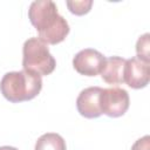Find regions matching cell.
Segmentation results:
<instances>
[{"label":"cell","instance_id":"obj_10","mask_svg":"<svg viewBox=\"0 0 150 150\" xmlns=\"http://www.w3.org/2000/svg\"><path fill=\"white\" fill-rule=\"evenodd\" d=\"M67 7L70 11V13L75 15H84L87 14L91 6L93 1L91 0H75V1H67Z\"/></svg>","mask_w":150,"mask_h":150},{"label":"cell","instance_id":"obj_13","mask_svg":"<svg viewBox=\"0 0 150 150\" xmlns=\"http://www.w3.org/2000/svg\"><path fill=\"white\" fill-rule=\"evenodd\" d=\"M0 150H18V149H16V148H14V146L4 145V146H0Z\"/></svg>","mask_w":150,"mask_h":150},{"label":"cell","instance_id":"obj_5","mask_svg":"<svg viewBox=\"0 0 150 150\" xmlns=\"http://www.w3.org/2000/svg\"><path fill=\"white\" fill-rule=\"evenodd\" d=\"M150 80V62L134 56L125 60L123 70V81L134 89H141L148 86Z\"/></svg>","mask_w":150,"mask_h":150},{"label":"cell","instance_id":"obj_9","mask_svg":"<svg viewBox=\"0 0 150 150\" xmlns=\"http://www.w3.org/2000/svg\"><path fill=\"white\" fill-rule=\"evenodd\" d=\"M66 141L56 132H47L40 136L34 150H66Z\"/></svg>","mask_w":150,"mask_h":150},{"label":"cell","instance_id":"obj_12","mask_svg":"<svg viewBox=\"0 0 150 150\" xmlns=\"http://www.w3.org/2000/svg\"><path fill=\"white\" fill-rule=\"evenodd\" d=\"M149 149H150V137L148 135L137 139L131 146V150H149Z\"/></svg>","mask_w":150,"mask_h":150},{"label":"cell","instance_id":"obj_6","mask_svg":"<svg viewBox=\"0 0 150 150\" xmlns=\"http://www.w3.org/2000/svg\"><path fill=\"white\" fill-rule=\"evenodd\" d=\"M104 59V55L98 50L93 48H84L74 56L73 67L81 75L96 76L102 70Z\"/></svg>","mask_w":150,"mask_h":150},{"label":"cell","instance_id":"obj_3","mask_svg":"<svg viewBox=\"0 0 150 150\" xmlns=\"http://www.w3.org/2000/svg\"><path fill=\"white\" fill-rule=\"evenodd\" d=\"M56 61L50 54L48 45L36 36L25 41L22 47V68L23 70L35 73L40 76H47L54 71Z\"/></svg>","mask_w":150,"mask_h":150},{"label":"cell","instance_id":"obj_11","mask_svg":"<svg viewBox=\"0 0 150 150\" xmlns=\"http://www.w3.org/2000/svg\"><path fill=\"white\" fill-rule=\"evenodd\" d=\"M149 33H145L144 35L139 36L136 43V52L137 57L142 59L144 61L150 62V48H149Z\"/></svg>","mask_w":150,"mask_h":150},{"label":"cell","instance_id":"obj_4","mask_svg":"<svg viewBox=\"0 0 150 150\" xmlns=\"http://www.w3.org/2000/svg\"><path fill=\"white\" fill-rule=\"evenodd\" d=\"M130 104L129 94L125 89L112 87L104 88L100 95V107L102 114L109 117L123 116Z\"/></svg>","mask_w":150,"mask_h":150},{"label":"cell","instance_id":"obj_1","mask_svg":"<svg viewBox=\"0 0 150 150\" xmlns=\"http://www.w3.org/2000/svg\"><path fill=\"white\" fill-rule=\"evenodd\" d=\"M30 23L39 33V39L47 45L62 42L69 33L67 20L59 14L57 7L52 0L33 1L28 9Z\"/></svg>","mask_w":150,"mask_h":150},{"label":"cell","instance_id":"obj_7","mask_svg":"<svg viewBox=\"0 0 150 150\" xmlns=\"http://www.w3.org/2000/svg\"><path fill=\"white\" fill-rule=\"evenodd\" d=\"M101 87H88L83 89L76 98V108L81 116L86 118H97L102 115L100 107Z\"/></svg>","mask_w":150,"mask_h":150},{"label":"cell","instance_id":"obj_2","mask_svg":"<svg viewBox=\"0 0 150 150\" xmlns=\"http://www.w3.org/2000/svg\"><path fill=\"white\" fill-rule=\"evenodd\" d=\"M42 89V79L40 75L27 71H8L0 82V90L4 97L12 102L19 103L36 97Z\"/></svg>","mask_w":150,"mask_h":150},{"label":"cell","instance_id":"obj_8","mask_svg":"<svg viewBox=\"0 0 150 150\" xmlns=\"http://www.w3.org/2000/svg\"><path fill=\"white\" fill-rule=\"evenodd\" d=\"M125 59L121 56H109L104 59L103 67L101 70V77L108 84H121L123 83V70Z\"/></svg>","mask_w":150,"mask_h":150}]
</instances>
